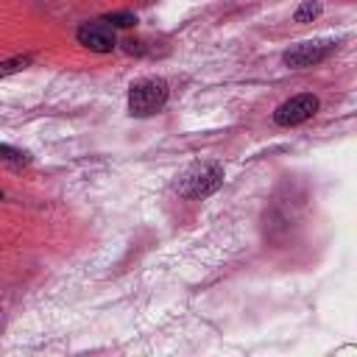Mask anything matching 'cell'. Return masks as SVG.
<instances>
[{"mask_svg":"<svg viewBox=\"0 0 357 357\" xmlns=\"http://www.w3.org/2000/svg\"><path fill=\"white\" fill-rule=\"evenodd\" d=\"M31 64V56L25 53V56H11V59H3L0 61V78H8V75H14V73H20V70H25Z\"/></svg>","mask_w":357,"mask_h":357,"instance_id":"8992f818","label":"cell"},{"mask_svg":"<svg viewBox=\"0 0 357 357\" xmlns=\"http://www.w3.org/2000/svg\"><path fill=\"white\" fill-rule=\"evenodd\" d=\"M335 50V42L332 39H312V42H301L296 47H290L284 53V64L293 67V70H301V67H312L318 61H324L329 53Z\"/></svg>","mask_w":357,"mask_h":357,"instance_id":"277c9868","label":"cell"},{"mask_svg":"<svg viewBox=\"0 0 357 357\" xmlns=\"http://www.w3.org/2000/svg\"><path fill=\"white\" fill-rule=\"evenodd\" d=\"M103 22L112 25V28H131V25L137 22V17H134L131 11H114V14H106Z\"/></svg>","mask_w":357,"mask_h":357,"instance_id":"9c48e42d","label":"cell"},{"mask_svg":"<svg viewBox=\"0 0 357 357\" xmlns=\"http://www.w3.org/2000/svg\"><path fill=\"white\" fill-rule=\"evenodd\" d=\"M0 159L3 162H11V165H28L31 162V156L25 151L11 148V145H3V142H0Z\"/></svg>","mask_w":357,"mask_h":357,"instance_id":"ba28073f","label":"cell"},{"mask_svg":"<svg viewBox=\"0 0 357 357\" xmlns=\"http://www.w3.org/2000/svg\"><path fill=\"white\" fill-rule=\"evenodd\" d=\"M315 112H318V98L312 92H301V95H293L276 106L273 123L276 126H298V123L310 120Z\"/></svg>","mask_w":357,"mask_h":357,"instance_id":"3957f363","label":"cell"},{"mask_svg":"<svg viewBox=\"0 0 357 357\" xmlns=\"http://www.w3.org/2000/svg\"><path fill=\"white\" fill-rule=\"evenodd\" d=\"M0 201H3V190H0Z\"/></svg>","mask_w":357,"mask_h":357,"instance_id":"8fae6325","label":"cell"},{"mask_svg":"<svg viewBox=\"0 0 357 357\" xmlns=\"http://www.w3.org/2000/svg\"><path fill=\"white\" fill-rule=\"evenodd\" d=\"M318 14H321V3H318V0H304V3L293 11V20H296V22H312Z\"/></svg>","mask_w":357,"mask_h":357,"instance_id":"52a82bcc","label":"cell"},{"mask_svg":"<svg viewBox=\"0 0 357 357\" xmlns=\"http://www.w3.org/2000/svg\"><path fill=\"white\" fill-rule=\"evenodd\" d=\"M220 184H223V167H220L218 162H204V165L190 167V170L178 178L176 190H178V195H184V198H206V195H212Z\"/></svg>","mask_w":357,"mask_h":357,"instance_id":"7a4b0ae2","label":"cell"},{"mask_svg":"<svg viewBox=\"0 0 357 357\" xmlns=\"http://www.w3.org/2000/svg\"><path fill=\"white\" fill-rule=\"evenodd\" d=\"M75 39H78V45H84V47L92 50V53H109V50H114V45H117L112 25H106L103 20H98V22H84V25L75 31Z\"/></svg>","mask_w":357,"mask_h":357,"instance_id":"5b68a950","label":"cell"},{"mask_svg":"<svg viewBox=\"0 0 357 357\" xmlns=\"http://www.w3.org/2000/svg\"><path fill=\"white\" fill-rule=\"evenodd\" d=\"M0 326H3V312H0Z\"/></svg>","mask_w":357,"mask_h":357,"instance_id":"30bf717a","label":"cell"},{"mask_svg":"<svg viewBox=\"0 0 357 357\" xmlns=\"http://www.w3.org/2000/svg\"><path fill=\"white\" fill-rule=\"evenodd\" d=\"M167 81L162 78H142L134 81L128 89V112L134 117H151L156 112H162V106L167 103Z\"/></svg>","mask_w":357,"mask_h":357,"instance_id":"6da1fadb","label":"cell"}]
</instances>
